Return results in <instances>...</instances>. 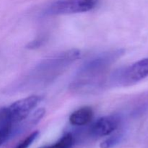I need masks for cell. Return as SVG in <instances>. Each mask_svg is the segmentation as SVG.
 <instances>
[{
  "mask_svg": "<svg viewBox=\"0 0 148 148\" xmlns=\"http://www.w3.org/2000/svg\"><path fill=\"white\" fill-rule=\"evenodd\" d=\"M42 43H43V40H42V39L36 40H34V41H33V42H31V43H29V44L27 45V48H29V49H35V48L40 46V45L42 44Z\"/></svg>",
  "mask_w": 148,
  "mask_h": 148,
  "instance_id": "7c38bea8",
  "label": "cell"
},
{
  "mask_svg": "<svg viewBox=\"0 0 148 148\" xmlns=\"http://www.w3.org/2000/svg\"><path fill=\"white\" fill-rule=\"evenodd\" d=\"M38 134V131L33 132L31 134H29L27 137H25L23 141L20 142V143L17 145V147H15L14 148H27L32 143H33V142H34V140L37 138Z\"/></svg>",
  "mask_w": 148,
  "mask_h": 148,
  "instance_id": "8fae6325",
  "label": "cell"
},
{
  "mask_svg": "<svg viewBox=\"0 0 148 148\" xmlns=\"http://www.w3.org/2000/svg\"><path fill=\"white\" fill-rule=\"evenodd\" d=\"M79 56L80 51L77 49L66 51L52 56L39 63L28 75L31 79L26 80L38 84L49 82L63 72L64 69L79 59Z\"/></svg>",
  "mask_w": 148,
  "mask_h": 148,
  "instance_id": "7a4b0ae2",
  "label": "cell"
},
{
  "mask_svg": "<svg viewBox=\"0 0 148 148\" xmlns=\"http://www.w3.org/2000/svg\"><path fill=\"white\" fill-rule=\"evenodd\" d=\"M121 123V118L118 115H109L97 120L90 128L91 135L96 137L107 136L114 132Z\"/></svg>",
  "mask_w": 148,
  "mask_h": 148,
  "instance_id": "8992f818",
  "label": "cell"
},
{
  "mask_svg": "<svg viewBox=\"0 0 148 148\" xmlns=\"http://www.w3.org/2000/svg\"><path fill=\"white\" fill-rule=\"evenodd\" d=\"M75 143L72 134H67L60 139L57 143L51 145L43 146L40 148H72Z\"/></svg>",
  "mask_w": 148,
  "mask_h": 148,
  "instance_id": "ba28073f",
  "label": "cell"
},
{
  "mask_svg": "<svg viewBox=\"0 0 148 148\" xmlns=\"http://www.w3.org/2000/svg\"><path fill=\"white\" fill-rule=\"evenodd\" d=\"M123 137V134L121 133H117L114 134L110 137L107 138L100 145L101 148H112L121 142Z\"/></svg>",
  "mask_w": 148,
  "mask_h": 148,
  "instance_id": "9c48e42d",
  "label": "cell"
},
{
  "mask_svg": "<svg viewBox=\"0 0 148 148\" xmlns=\"http://www.w3.org/2000/svg\"><path fill=\"white\" fill-rule=\"evenodd\" d=\"M122 53L121 50L107 52L85 62L78 71L76 79L71 85V88L73 90H80L96 85L111 64Z\"/></svg>",
  "mask_w": 148,
  "mask_h": 148,
  "instance_id": "6da1fadb",
  "label": "cell"
},
{
  "mask_svg": "<svg viewBox=\"0 0 148 148\" xmlns=\"http://www.w3.org/2000/svg\"><path fill=\"white\" fill-rule=\"evenodd\" d=\"M97 0H58L48 8L51 14H76L90 11L96 6Z\"/></svg>",
  "mask_w": 148,
  "mask_h": 148,
  "instance_id": "3957f363",
  "label": "cell"
},
{
  "mask_svg": "<svg viewBox=\"0 0 148 148\" xmlns=\"http://www.w3.org/2000/svg\"><path fill=\"white\" fill-rule=\"evenodd\" d=\"M14 133V126L4 125L0 127V145L4 144Z\"/></svg>",
  "mask_w": 148,
  "mask_h": 148,
  "instance_id": "30bf717a",
  "label": "cell"
},
{
  "mask_svg": "<svg viewBox=\"0 0 148 148\" xmlns=\"http://www.w3.org/2000/svg\"><path fill=\"white\" fill-rule=\"evenodd\" d=\"M148 77V58L128 66L120 73L119 81L123 85H132Z\"/></svg>",
  "mask_w": 148,
  "mask_h": 148,
  "instance_id": "5b68a950",
  "label": "cell"
},
{
  "mask_svg": "<svg viewBox=\"0 0 148 148\" xmlns=\"http://www.w3.org/2000/svg\"><path fill=\"white\" fill-rule=\"evenodd\" d=\"M40 101V96L30 95L27 98L15 101L10 106L7 107L9 119L11 124L14 127L25 119Z\"/></svg>",
  "mask_w": 148,
  "mask_h": 148,
  "instance_id": "277c9868",
  "label": "cell"
},
{
  "mask_svg": "<svg viewBox=\"0 0 148 148\" xmlns=\"http://www.w3.org/2000/svg\"><path fill=\"white\" fill-rule=\"evenodd\" d=\"M93 117V111L90 107L85 106L74 111L69 116V122L73 126H85L90 122Z\"/></svg>",
  "mask_w": 148,
  "mask_h": 148,
  "instance_id": "52a82bcc",
  "label": "cell"
}]
</instances>
